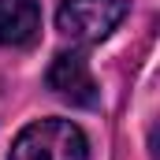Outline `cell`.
I'll return each mask as SVG.
<instances>
[{"label": "cell", "mask_w": 160, "mask_h": 160, "mask_svg": "<svg viewBox=\"0 0 160 160\" xmlns=\"http://www.w3.org/2000/svg\"><path fill=\"white\" fill-rule=\"evenodd\" d=\"M89 142L71 119H38L19 130L8 160H86Z\"/></svg>", "instance_id": "1"}, {"label": "cell", "mask_w": 160, "mask_h": 160, "mask_svg": "<svg viewBox=\"0 0 160 160\" xmlns=\"http://www.w3.org/2000/svg\"><path fill=\"white\" fill-rule=\"evenodd\" d=\"M127 0H63L56 11V26L78 45H97L127 19Z\"/></svg>", "instance_id": "2"}, {"label": "cell", "mask_w": 160, "mask_h": 160, "mask_svg": "<svg viewBox=\"0 0 160 160\" xmlns=\"http://www.w3.org/2000/svg\"><path fill=\"white\" fill-rule=\"evenodd\" d=\"M45 82H48V89L56 97H63V101H71L78 108H97L101 104V89H97L93 71H89V63H86L82 52H60L48 63Z\"/></svg>", "instance_id": "3"}, {"label": "cell", "mask_w": 160, "mask_h": 160, "mask_svg": "<svg viewBox=\"0 0 160 160\" xmlns=\"http://www.w3.org/2000/svg\"><path fill=\"white\" fill-rule=\"evenodd\" d=\"M38 34H41L38 0H0V45L22 48V45H34Z\"/></svg>", "instance_id": "4"}]
</instances>
